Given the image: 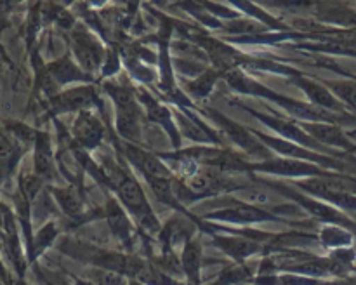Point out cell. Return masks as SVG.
Segmentation results:
<instances>
[{"label":"cell","mask_w":356,"mask_h":285,"mask_svg":"<svg viewBox=\"0 0 356 285\" xmlns=\"http://www.w3.org/2000/svg\"><path fill=\"white\" fill-rule=\"evenodd\" d=\"M99 165L103 167L108 177V190L113 191V197H117L122 207L131 215L141 233V238H145L146 242L152 238H159L163 225L153 212L148 197L134 174L127 169V165L122 163V160L113 158L110 155L101 156Z\"/></svg>","instance_id":"cell-1"},{"label":"cell","mask_w":356,"mask_h":285,"mask_svg":"<svg viewBox=\"0 0 356 285\" xmlns=\"http://www.w3.org/2000/svg\"><path fill=\"white\" fill-rule=\"evenodd\" d=\"M226 83L232 90L245 96H256L261 99H266L270 104H278L284 111L291 115V118L299 122H323V124H356V117L351 113H334V111L323 110V108L315 106L312 103H305L296 97L285 96V94L277 92L271 87L257 82L256 79L249 75L245 70H229L225 75Z\"/></svg>","instance_id":"cell-2"},{"label":"cell","mask_w":356,"mask_h":285,"mask_svg":"<svg viewBox=\"0 0 356 285\" xmlns=\"http://www.w3.org/2000/svg\"><path fill=\"white\" fill-rule=\"evenodd\" d=\"M58 250L72 259L86 263L94 268H103V270L117 271L127 278H134L141 266L145 257H139L136 254L120 252V250L103 249L99 245H94L90 242H82L79 238H70L63 236L58 243Z\"/></svg>","instance_id":"cell-3"},{"label":"cell","mask_w":356,"mask_h":285,"mask_svg":"<svg viewBox=\"0 0 356 285\" xmlns=\"http://www.w3.org/2000/svg\"><path fill=\"white\" fill-rule=\"evenodd\" d=\"M104 92L108 94L115 106V132L120 141L141 142V104L136 96V86L131 82H115V80H104L101 82Z\"/></svg>","instance_id":"cell-4"},{"label":"cell","mask_w":356,"mask_h":285,"mask_svg":"<svg viewBox=\"0 0 356 285\" xmlns=\"http://www.w3.org/2000/svg\"><path fill=\"white\" fill-rule=\"evenodd\" d=\"M256 181L263 184V186L273 190L277 195H280L284 200H289L292 202V204L298 205V207L301 209L308 218L315 219L316 222H322V226L323 225L343 226V228L350 229V231H353L356 235L355 219H351L346 212L339 211V209H336L334 205L327 204V202L320 200V198L309 197V195L299 191L298 188L291 186V184L280 183V181H270V179H264V177H261V179H256Z\"/></svg>","instance_id":"cell-5"},{"label":"cell","mask_w":356,"mask_h":285,"mask_svg":"<svg viewBox=\"0 0 356 285\" xmlns=\"http://www.w3.org/2000/svg\"><path fill=\"white\" fill-rule=\"evenodd\" d=\"M218 202L222 207L205 212L200 218L205 221L218 222V225L238 226V228H250V226L259 225V222H287L275 212L247 204V202L232 197V195H221Z\"/></svg>","instance_id":"cell-6"},{"label":"cell","mask_w":356,"mask_h":285,"mask_svg":"<svg viewBox=\"0 0 356 285\" xmlns=\"http://www.w3.org/2000/svg\"><path fill=\"white\" fill-rule=\"evenodd\" d=\"M198 111H200L202 115H205V117L216 125V129H218L222 136H226L233 145L238 146L242 152H245L247 155H249L250 162H264V160L275 158L273 152H271L268 146H264V142L259 141V138L254 134L252 129L238 124V122H235L233 118H229L228 115L221 113V111L214 110V108L211 106L200 108Z\"/></svg>","instance_id":"cell-7"},{"label":"cell","mask_w":356,"mask_h":285,"mask_svg":"<svg viewBox=\"0 0 356 285\" xmlns=\"http://www.w3.org/2000/svg\"><path fill=\"white\" fill-rule=\"evenodd\" d=\"M229 104H235V106L242 108V110L245 111V113H249L250 117H254V118H256V120H259L261 124L266 125V127L270 129V131H273L275 134L278 136V138L287 139V141L296 142V145L305 146V148L313 149V152L327 153V155H334V156H343V158H346V156H351V155H348V153H334V152H330L329 148H325V146L320 145L318 141H315V139H313L312 136H309L308 132H306L305 129L301 127L299 120H294V118L282 117V115L275 113L273 110H271V115L261 113V111L254 110L252 106H247V104L240 103V101H236V99L229 101Z\"/></svg>","instance_id":"cell-8"},{"label":"cell","mask_w":356,"mask_h":285,"mask_svg":"<svg viewBox=\"0 0 356 285\" xmlns=\"http://www.w3.org/2000/svg\"><path fill=\"white\" fill-rule=\"evenodd\" d=\"M70 51H72L73 59L79 63L80 68L87 75L96 79V73L103 70L108 47L101 44V40L94 31H90L83 24H76L70 31Z\"/></svg>","instance_id":"cell-9"},{"label":"cell","mask_w":356,"mask_h":285,"mask_svg":"<svg viewBox=\"0 0 356 285\" xmlns=\"http://www.w3.org/2000/svg\"><path fill=\"white\" fill-rule=\"evenodd\" d=\"M334 170H325L322 167L315 165L309 162H301V160L292 158H282V156H275V158L264 160V162H250L247 160L245 163V174L249 176H256V174H268V176L277 177H289L291 181L294 179H309V177H329Z\"/></svg>","instance_id":"cell-10"},{"label":"cell","mask_w":356,"mask_h":285,"mask_svg":"<svg viewBox=\"0 0 356 285\" xmlns=\"http://www.w3.org/2000/svg\"><path fill=\"white\" fill-rule=\"evenodd\" d=\"M118 155L124 156L125 162L138 170L143 177L146 179H172L176 177L172 170L167 167V163L156 155L155 152H148L143 148L141 145H134V142L122 141L120 145L115 142Z\"/></svg>","instance_id":"cell-11"},{"label":"cell","mask_w":356,"mask_h":285,"mask_svg":"<svg viewBox=\"0 0 356 285\" xmlns=\"http://www.w3.org/2000/svg\"><path fill=\"white\" fill-rule=\"evenodd\" d=\"M92 108H97L99 111L103 110L99 90L94 83L70 87L49 99V111L54 117L63 113H80V111L92 110Z\"/></svg>","instance_id":"cell-12"},{"label":"cell","mask_w":356,"mask_h":285,"mask_svg":"<svg viewBox=\"0 0 356 285\" xmlns=\"http://www.w3.org/2000/svg\"><path fill=\"white\" fill-rule=\"evenodd\" d=\"M136 96L139 104L145 108V113L152 124L159 125L169 138L172 149H181V132L177 129L172 108L163 103L159 96L149 92L145 86H136Z\"/></svg>","instance_id":"cell-13"},{"label":"cell","mask_w":356,"mask_h":285,"mask_svg":"<svg viewBox=\"0 0 356 285\" xmlns=\"http://www.w3.org/2000/svg\"><path fill=\"white\" fill-rule=\"evenodd\" d=\"M103 219H106L111 235L120 243L124 252L132 254L136 238L141 236V233H139L138 226L134 225L131 215L127 214V211L117 200V197H110L106 204L103 205Z\"/></svg>","instance_id":"cell-14"},{"label":"cell","mask_w":356,"mask_h":285,"mask_svg":"<svg viewBox=\"0 0 356 285\" xmlns=\"http://www.w3.org/2000/svg\"><path fill=\"white\" fill-rule=\"evenodd\" d=\"M291 186L298 188L309 197L320 198L330 193H355L356 195V177L351 174L332 172L329 177H309V179H294Z\"/></svg>","instance_id":"cell-15"},{"label":"cell","mask_w":356,"mask_h":285,"mask_svg":"<svg viewBox=\"0 0 356 285\" xmlns=\"http://www.w3.org/2000/svg\"><path fill=\"white\" fill-rule=\"evenodd\" d=\"M104 138H106V127L92 110L76 113L72 125V139L75 145L90 153L101 148Z\"/></svg>","instance_id":"cell-16"},{"label":"cell","mask_w":356,"mask_h":285,"mask_svg":"<svg viewBox=\"0 0 356 285\" xmlns=\"http://www.w3.org/2000/svg\"><path fill=\"white\" fill-rule=\"evenodd\" d=\"M301 127L312 136L315 141L325 148H336L341 153H356V142L341 125L323 124V122H299Z\"/></svg>","instance_id":"cell-17"},{"label":"cell","mask_w":356,"mask_h":285,"mask_svg":"<svg viewBox=\"0 0 356 285\" xmlns=\"http://www.w3.org/2000/svg\"><path fill=\"white\" fill-rule=\"evenodd\" d=\"M207 236H211L214 245L221 249L233 263L242 264L254 256H259V254L264 256V249H266L264 243L250 240L247 236L225 235V233H209Z\"/></svg>","instance_id":"cell-18"},{"label":"cell","mask_w":356,"mask_h":285,"mask_svg":"<svg viewBox=\"0 0 356 285\" xmlns=\"http://www.w3.org/2000/svg\"><path fill=\"white\" fill-rule=\"evenodd\" d=\"M44 70H45V75L49 76V80H51L59 90H61V87L70 86V83L87 86V83L96 82V79L87 75V73L80 68L79 63L73 59V56L70 54H63L61 58L47 63V65L44 66Z\"/></svg>","instance_id":"cell-19"},{"label":"cell","mask_w":356,"mask_h":285,"mask_svg":"<svg viewBox=\"0 0 356 285\" xmlns=\"http://www.w3.org/2000/svg\"><path fill=\"white\" fill-rule=\"evenodd\" d=\"M291 83H294L298 89H301L302 92L308 97V103L315 104V106L323 108V110L334 111V113H350L348 108L323 86V82H315V80L308 79V76L302 73V75L292 76Z\"/></svg>","instance_id":"cell-20"},{"label":"cell","mask_w":356,"mask_h":285,"mask_svg":"<svg viewBox=\"0 0 356 285\" xmlns=\"http://www.w3.org/2000/svg\"><path fill=\"white\" fill-rule=\"evenodd\" d=\"M318 23L337 26V30L356 31V9L343 2H315L312 7Z\"/></svg>","instance_id":"cell-21"},{"label":"cell","mask_w":356,"mask_h":285,"mask_svg":"<svg viewBox=\"0 0 356 285\" xmlns=\"http://www.w3.org/2000/svg\"><path fill=\"white\" fill-rule=\"evenodd\" d=\"M33 172L44 183H52L58 177V163H56L52 138L49 132H37L33 142Z\"/></svg>","instance_id":"cell-22"},{"label":"cell","mask_w":356,"mask_h":285,"mask_svg":"<svg viewBox=\"0 0 356 285\" xmlns=\"http://www.w3.org/2000/svg\"><path fill=\"white\" fill-rule=\"evenodd\" d=\"M49 193L54 198L63 214L68 215L72 221H76V225H82V219L86 215V209H83L86 198H83L82 190L75 186H49Z\"/></svg>","instance_id":"cell-23"},{"label":"cell","mask_w":356,"mask_h":285,"mask_svg":"<svg viewBox=\"0 0 356 285\" xmlns=\"http://www.w3.org/2000/svg\"><path fill=\"white\" fill-rule=\"evenodd\" d=\"M181 268H183V277L186 278L188 285L202 284V268H204V249L197 236L188 240L181 249Z\"/></svg>","instance_id":"cell-24"},{"label":"cell","mask_w":356,"mask_h":285,"mask_svg":"<svg viewBox=\"0 0 356 285\" xmlns=\"http://www.w3.org/2000/svg\"><path fill=\"white\" fill-rule=\"evenodd\" d=\"M24 152L23 142L17 141L9 131H0V183L14 172Z\"/></svg>","instance_id":"cell-25"},{"label":"cell","mask_w":356,"mask_h":285,"mask_svg":"<svg viewBox=\"0 0 356 285\" xmlns=\"http://www.w3.org/2000/svg\"><path fill=\"white\" fill-rule=\"evenodd\" d=\"M325 68L334 70V72L341 73V75L344 76H350L351 80H323V86H325L327 89L344 104V106H348V110L356 111V76L336 68V65H334L332 61H327Z\"/></svg>","instance_id":"cell-26"},{"label":"cell","mask_w":356,"mask_h":285,"mask_svg":"<svg viewBox=\"0 0 356 285\" xmlns=\"http://www.w3.org/2000/svg\"><path fill=\"white\" fill-rule=\"evenodd\" d=\"M221 76H222V73L219 72L218 68H214V66H212V68H207L204 73H200L198 76H195V79L184 82L183 92L186 94L191 101L205 99V97L211 96L212 90H214V87L218 86V82Z\"/></svg>","instance_id":"cell-27"},{"label":"cell","mask_w":356,"mask_h":285,"mask_svg":"<svg viewBox=\"0 0 356 285\" xmlns=\"http://www.w3.org/2000/svg\"><path fill=\"white\" fill-rule=\"evenodd\" d=\"M355 233L343 228V226L323 225L318 231V243L323 249L329 250L344 249V247H355Z\"/></svg>","instance_id":"cell-28"},{"label":"cell","mask_w":356,"mask_h":285,"mask_svg":"<svg viewBox=\"0 0 356 285\" xmlns=\"http://www.w3.org/2000/svg\"><path fill=\"white\" fill-rule=\"evenodd\" d=\"M59 236V226L56 221H49L38 229L33 235V242H31L30 250L26 252L28 263H35L52 243L56 242V238Z\"/></svg>","instance_id":"cell-29"},{"label":"cell","mask_w":356,"mask_h":285,"mask_svg":"<svg viewBox=\"0 0 356 285\" xmlns=\"http://www.w3.org/2000/svg\"><path fill=\"white\" fill-rule=\"evenodd\" d=\"M134 278L145 285H188L186 282H179L177 278L167 275L149 259H143Z\"/></svg>","instance_id":"cell-30"},{"label":"cell","mask_w":356,"mask_h":285,"mask_svg":"<svg viewBox=\"0 0 356 285\" xmlns=\"http://www.w3.org/2000/svg\"><path fill=\"white\" fill-rule=\"evenodd\" d=\"M252 280L254 275L245 263H233L232 266L225 268L211 285H243L252 284Z\"/></svg>","instance_id":"cell-31"},{"label":"cell","mask_w":356,"mask_h":285,"mask_svg":"<svg viewBox=\"0 0 356 285\" xmlns=\"http://www.w3.org/2000/svg\"><path fill=\"white\" fill-rule=\"evenodd\" d=\"M83 280L90 282L92 285H127L129 278L117 271L103 270V268L87 266L83 271Z\"/></svg>","instance_id":"cell-32"},{"label":"cell","mask_w":356,"mask_h":285,"mask_svg":"<svg viewBox=\"0 0 356 285\" xmlns=\"http://www.w3.org/2000/svg\"><path fill=\"white\" fill-rule=\"evenodd\" d=\"M44 186L45 183L35 172L21 174L19 181H17L19 195L24 200L30 202V204H33V202L40 197V191H44Z\"/></svg>","instance_id":"cell-33"},{"label":"cell","mask_w":356,"mask_h":285,"mask_svg":"<svg viewBox=\"0 0 356 285\" xmlns=\"http://www.w3.org/2000/svg\"><path fill=\"white\" fill-rule=\"evenodd\" d=\"M120 70H122V54L113 47V45H110L106 51V58H104V65H103V70H101L99 80H103L104 82V79H111V76L117 75Z\"/></svg>","instance_id":"cell-34"},{"label":"cell","mask_w":356,"mask_h":285,"mask_svg":"<svg viewBox=\"0 0 356 285\" xmlns=\"http://www.w3.org/2000/svg\"><path fill=\"white\" fill-rule=\"evenodd\" d=\"M0 284H3V285H9L10 284L9 273H7V270H6V266H3L2 259H0Z\"/></svg>","instance_id":"cell-35"},{"label":"cell","mask_w":356,"mask_h":285,"mask_svg":"<svg viewBox=\"0 0 356 285\" xmlns=\"http://www.w3.org/2000/svg\"><path fill=\"white\" fill-rule=\"evenodd\" d=\"M127 285H145V284L138 282V280H136V278H129V284Z\"/></svg>","instance_id":"cell-36"},{"label":"cell","mask_w":356,"mask_h":285,"mask_svg":"<svg viewBox=\"0 0 356 285\" xmlns=\"http://www.w3.org/2000/svg\"><path fill=\"white\" fill-rule=\"evenodd\" d=\"M355 6H356V3H355Z\"/></svg>","instance_id":"cell-37"}]
</instances>
